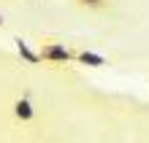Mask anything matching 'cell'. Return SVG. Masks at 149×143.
I'll list each match as a JSON object with an SVG mask.
<instances>
[{"instance_id": "obj_1", "label": "cell", "mask_w": 149, "mask_h": 143, "mask_svg": "<svg viewBox=\"0 0 149 143\" xmlns=\"http://www.w3.org/2000/svg\"><path fill=\"white\" fill-rule=\"evenodd\" d=\"M73 46H68L63 41H41L38 43V57L46 65H73Z\"/></svg>"}, {"instance_id": "obj_2", "label": "cell", "mask_w": 149, "mask_h": 143, "mask_svg": "<svg viewBox=\"0 0 149 143\" xmlns=\"http://www.w3.org/2000/svg\"><path fill=\"white\" fill-rule=\"evenodd\" d=\"M11 116H14L16 124H33V122H36L38 108H36V103H33V97H30L27 92H22V95L14 97V103H11Z\"/></svg>"}, {"instance_id": "obj_3", "label": "cell", "mask_w": 149, "mask_h": 143, "mask_svg": "<svg viewBox=\"0 0 149 143\" xmlns=\"http://www.w3.org/2000/svg\"><path fill=\"white\" fill-rule=\"evenodd\" d=\"M73 65H84V68H109L111 59L98 54L92 49H76L73 51Z\"/></svg>"}, {"instance_id": "obj_4", "label": "cell", "mask_w": 149, "mask_h": 143, "mask_svg": "<svg viewBox=\"0 0 149 143\" xmlns=\"http://www.w3.org/2000/svg\"><path fill=\"white\" fill-rule=\"evenodd\" d=\"M14 43H16V54H19V59L24 62V65H41V57H38V51H33L27 41L16 38Z\"/></svg>"}, {"instance_id": "obj_5", "label": "cell", "mask_w": 149, "mask_h": 143, "mask_svg": "<svg viewBox=\"0 0 149 143\" xmlns=\"http://www.w3.org/2000/svg\"><path fill=\"white\" fill-rule=\"evenodd\" d=\"M79 8H87V11H103V8L111 6V0H73Z\"/></svg>"}, {"instance_id": "obj_6", "label": "cell", "mask_w": 149, "mask_h": 143, "mask_svg": "<svg viewBox=\"0 0 149 143\" xmlns=\"http://www.w3.org/2000/svg\"><path fill=\"white\" fill-rule=\"evenodd\" d=\"M3 24H6V19H3V14H0V27H3Z\"/></svg>"}]
</instances>
